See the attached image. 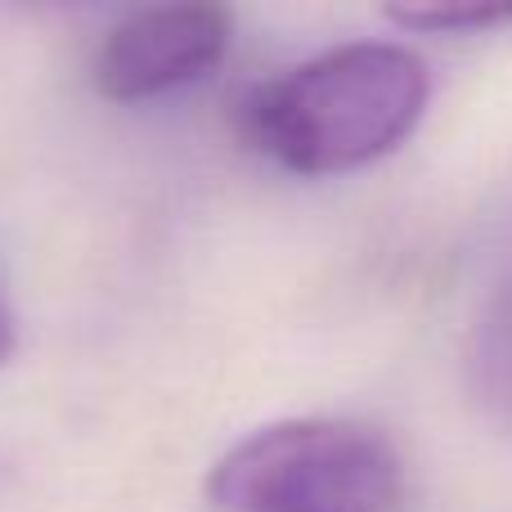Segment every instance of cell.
<instances>
[{
    "mask_svg": "<svg viewBox=\"0 0 512 512\" xmlns=\"http://www.w3.org/2000/svg\"><path fill=\"white\" fill-rule=\"evenodd\" d=\"M432 99L423 54L351 41L261 81L239 104V135L297 176H346L396 153Z\"/></svg>",
    "mask_w": 512,
    "mask_h": 512,
    "instance_id": "1",
    "label": "cell"
},
{
    "mask_svg": "<svg viewBox=\"0 0 512 512\" xmlns=\"http://www.w3.org/2000/svg\"><path fill=\"white\" fill-rule=\"evenodd\" d=\"M468 387L499 423L512 427V270L477 310L468 337Z\"/></svg>",
    "mask_w": 512,
    "mask_h": 512,
    "instance_id": "4",
    "label": "cell"
},
{
    "mask_svg": "<svg viewBox=\"0 0 512 512\" xmlns=\"http://www.w3.org/2000/svg\"><path fill=\"white\" fill-rule=\"evenodd\" d=\"M387 18L405 32H490V27L512 23V5H490V0H468V5H391Z\"/></svg>",
    "mask_w": 512,
    "mask_h": 512,
    "instance_id": "5",
    "label": "cell"
},
{
    "mask_svg": "<svg viewBox=\"0 0 512 512\" xmlns=\"http://www.w3.org/2000/svg\"><path fill=\"white\" fill-rule=\"evenodd\" d=\"M14 346H18V328H14V315H9L5 297H0V364L14 355Z\"/></svg>",
    "mask_w": 512,
    "mask_h": 512,
    "instance_id": "6",
    "label": "cell"
},
{
    "mask_svg": "<svg viewBox=\"0 0 512 512\" xmlns=\"http://www.w3.org/2000/svg\"><path fill=\"white\" fill-rule=\"evenodd\" d=\"M221 512H400L396 445L351 418H283L256 427L207 472Z\"/></svg>",
    "mask_w": 512,
    "mask_h": 512,
    "instance_id": "2",
    "label": "cell"
},
{
    "mask_svg": "<svg viewBox=\"0 0 512 512\" xmlns=\"http://www.w3.org/2000/svg\"><path fill=\"white\" fill-rule=\"evenodd\" d=\"M230 41L234 14L225 5L212 0L149 5L126 14L104 36L90 77L99 95L113 104H144L203 81L225 59Z\"/></svg>",
    "mask_w": 512,
    "mask_h": 512,
    "instance_id": "3",
    "label": "cell"
}]
</instances>
